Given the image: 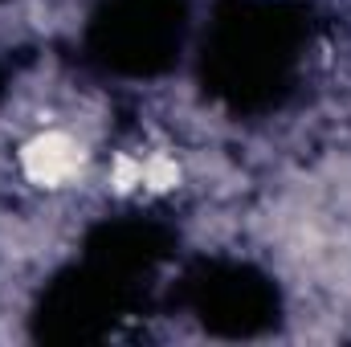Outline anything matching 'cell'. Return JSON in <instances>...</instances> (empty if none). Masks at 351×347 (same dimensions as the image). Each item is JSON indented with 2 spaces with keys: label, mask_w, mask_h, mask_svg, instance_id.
I'll use <instances>...</instances> for the list:
<instances>
[{
  "label": "cell",
  "mask_w": 351,
  "mask_h": 347,
  "mask_svg": "<svg viewBox=\"0 0 351 347\" xmlns=\"http://www.w3.org/2000/svg\"><path fill=\"white\" fill-rule=\"evenodd\" d=\"M21 164H25V176H29L33 184L58 188V184H66L70 176L78 172L82 147H78L70 135H62V131H45V135H37V139L25 147Z\"/></svg>",
  "instance_id": "6da1fadb"
},
{
  "label": "cell",
  "mask_w": 351,
  "mask_h": 347,
  "mask_svg": "<svg viewBox=\"0 0 351 347\" xmlns=\"http://www.w3.org/2000/svg\"><path fill=\"white\" fill-rule=\"evenodd\" d=\"M176 180H180L176 160H168V156H152V160H143V184H147V188L164 192V188H172Z\"/></svg>",
  "instance_id": "7a4b0ae2"
},
{
  "label": "cell",
  "mask_w": 351,
  "mask_h": 347,
  "mask_svg": "<svg viewBox=\"0 0 351 347\" xmlns=\"http://www.w3.org/2000/svg\"><path fill=\"white\" fill-rule=\"evenodd\" d=\"M135 184H143V160H131V156H119V164H114V188H135Z\"/></svg>",
  "instance_id": "3957f363"
}]
</instances>
